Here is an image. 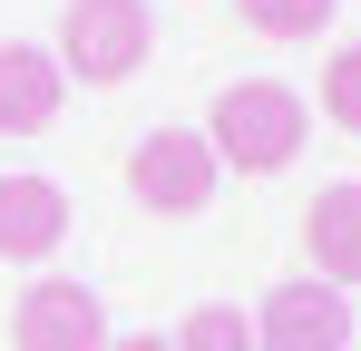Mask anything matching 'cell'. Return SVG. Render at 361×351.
Here are the masks:
<instances>
[{
  "mask_svg": "<svg viewBox=\"0 0 361 351\" xmlns=\"http://www.w3.org/2000/svg\"><path fill=\"white\" fill-rule=\"evenodd\" d=\"M302 137H312V108L283 78H235L205 108V147H215V166H235V176H283L302 156Z\"/></svg>",
  "mask_w": 361,
  "mask_h": 351,
  "instance_id": "obj_1",
  "label": "cell"
},
{
  "mask_svg": "<svg viewBox=\"0 0 361 351\" xmlns=\"http://www.w3.org/2000/svg\"><path fill=\"white\" fill-rule=\"evenodd\" d=\"M157 49V20L147 0H68L59 10V68L78 88H127Z\"/></svg>",
  "mask_w": 361,
  "mask_h": 351,
  "instance_id": "obj_2",
  "label": "cell"
},
{
  "mask_svg": "<svg viewBox=\"0 0 361 351\" xmlns=\"http://www.w3.org/2000/svg\"><path fill=\"white\" fill-rule=\"evenodd\" d=\"M215 147H205V127H147L137 147H127V195L147 205V215H205L215 205Z\"/></svg>",
  "mask_w": 361,
  "mask_h": 351,
  "instance_id": "obj_3",
  "label": "cell"
},
{
  "mask_svg": "<svg viewBox=\"0 0 361 351\" xmlns=\"http://www.w3.org/2000/svg\"><path fill=\"white\" fill-rule=\"evenodd\" d=\"M108 292L68 283V273H39V283L10 302V351H108Z\"/></svg>",
  "mask_w": 361,
  "mask_h": 351,
  "instance_id": "obj_4",
  "label": "cell"
},
{
  "mask_svg": "<svg viewBox=\"0 0 361 351\" xmlns=\"http://www.w3.org/2000/svg\"><path fill=\"white\" fill-rule=\"evenodd\" d=\"M254 351H352V302H342L332 283H312V273H293V283L264 292Z\"/></svg>",
  "mask_w": 361,
  "mask_h": 351,
  "instance_id": "obj_5",
  "label": "cell"
},
{
  "mask_svg": "<svg viewBox=\"0 0 361 351\" xmlns=\"http://www.w3.org/2000/svg\"><path fill=\"white\" fill-rule=\"evenodd\" d=\"M68 108V68L59 49H30V39H0V147L20 137H49Z\"/></svg>",
  "mask_w": 361,
  "mask_h": 351,
  "instance_id": "obj_6",
  "label": "cell"
},
{
  "mask_svg": "<svg viewBox=\"0 0 361 351\" xmlns=\"http://www.w3.org/2000/svg\"><path fill=\"white\" fill-rule=\"evenodd\" d=\"M59 244H68V185L0 176V264H49Z\"/></svg>",
  "mask_w": 361,
  "mask_h": 351,
  "instance_id": "obj_7",
  "label": "cell"
},
{
  "mask_svg": "<svg viewBox=\"0 0 361 351\" xmlns=\"http://www.w3.org/2000/svg\"><path fill=\"white\" fill-rule=\"evenodd\" d=\"M302 254H312V283H332V292L361 283V176L322 185L302 205Z\"/></svg>",
  "mask_w": 361,
  "mask_h": 351,
  "instance_id": "obj_8",
  "label": "cell"
},
{
  "mask_svg": "<svg viewBox=\"0 0 361 351\" xmlns=\"http://www.w3.org/2000/svg\"><path fill=\"white\" fill-rule=\"evenodd\" d=\"M332 10L342 0H235V20L254 39H312V30H332Z\"/></svg>",
  "mask_w": 361,
  "mask_h": 351,
  "instance_id": "obj_9",
  "label": "cell"
},
{
  "mask_svg": "<svg viewBox=\"0 0 361 351\" xmlns=\"http://www.w3.org/2000/svg\"><path fill=\"white\" fill-rule=\"evenodd\" d=\"M176 351H254V312H235V302H205V312H185Z\"/></svg>",
  "mask_w": 361,
  "mask_h": 351,
  "instance_id": "obj_10",
  "label": "cell"
},
{
  "mask_svg": "<svg viewBox=\"0 0 361 351\" xmlns=\"http://www.w3.org/2000/svg\"><path fill=\"white\" fill-rule=\"evenodd\" d=\"M322 117H332L342 137H361V39L322 58Z\"/></svg>",
  "mask_w": 361,
  "mask_h": 351,
  "instance_id": "obj_11",
  "label": "cell"
},
{
  "mask_svg": "<svg viewBox=\"0 0 361 351\" xmlns=\"http://www.w3.org/2000/svg\"><path fill=\"white\" fill-rule=\"evenodd\" d=\"M108 351H176V342H157V332H118Z\"/></svg>",
  "mask_w": 361,
  "mask_h": 351,
  "instance_id": "obj_12",
  "label": "cell"
}]
</instances>
